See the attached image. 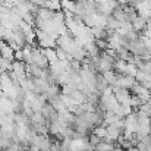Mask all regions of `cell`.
I'll use <instances>...</instances> for the list:
<instances>
[{
  "label": "cell",
  "mask_w": 151,
  "mask_h": 151,
  "mask_svg": "<svg viewBox=\"0 0 151 151\" xmlns=\"http://www.w3.org/2000/svg\"><path fill=\"white\" fill-rule=\"evenodd\" d=\"M128 151H138V148H137V147H132V148H129Z\"/></svg>",
  "instance_id": "obj_1"
}]
</instances>
